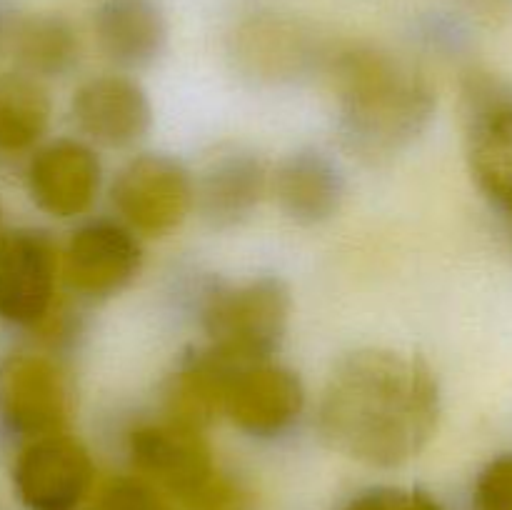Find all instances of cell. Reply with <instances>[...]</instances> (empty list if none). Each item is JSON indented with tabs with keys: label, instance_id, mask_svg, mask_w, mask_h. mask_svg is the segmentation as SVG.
Returning <instances> with one entry per match:
<instances>
[{
	"label": "cell",
	"instance_id": "obj_1",
	"mask_svg": "<svg viewBox=\"0 0 512 510\" xmlns=\"http://www.w3.org/2000/svg\"><path fill=\"white\" fill-rule=\"evenodd\" d=\"M440 415L443 395L428 360L358 348L330 370L315 425L335 453L370 468H400L428 448Z\"/></svg>",
	"mask_w": 512,
	"mask_h": 510
},
{
	"label": "cell",
	"instance_id": "obj_2",
	"mask_svg": "<svg viewBox=\"0 0 512 510\" xmlns=\"http://www.w3.org/2000/svg\"><path fill=\"white\" fill-rule=\"evenodd\" d=\"M328 80L345 138L370 158L410 145L433 120L430 80L375 45L340 50L330 60Z\"/></svg>",
	"mask_w": 512,
	"mask_h": 510
},
{
	"label": "cell",
	"instance_id": "obj_3",
	"mask_svg": "<svg viewBox=\"0 0 512 510\" xmlns=\"http://www.w3.org/2000/svg\"><path fill=\"white\" fill-rule=\"evenodd\" d=\"M135 475L190 510H230L238 500L233 485L220 475L213 448L203 430L170 420L135 425L125 440Z\"/></svg>",
	"mask_w": 512,
	"mask_h": 510
},
{
	"label": "cell",
	"instance_id": "obj_4",
	"mask_svg": "<svg viewBox=\"0 0 512 510\" xmlns=\"http://www.w3.org/2000/svg\"><path fill=\"white\" fill-rule=\"evenodd\" d=\"M290 310V288L275 275L215 285L200 305L205 348L235 365L273 360L288 335Z\"/></svg>",
	"mask_w": 512,
	"mask_h": 510
},
{
	"label": "cell",
	"instance_id": "obj_5",
	"mask_svg": "<svg viewBox=\"0 0 512 510\" xmlns=\"http://www.w3.org/2000/svg\"><path fill=\"white\" fill-rule=\"evenodd\" d=\"M68 370L48 353L18 350L0 360V425L25 443L65 433L73 418Z\"/></svg>",
	"mask_w": 512,
	"mask_h": 510
},
{
	"label": "cell",
	"instance_id": "obj_6",
	"mask_svg": "<svg viewBox=\"0 0 512 510\" xmlns=\"http://www.w3.org/2000/svg\"><path fill=\"white\" fill-rule=\"evenodd\" d=\"M110 203L120 223L135 235L163 238L178 230L195 208V180L178 158L140 153L115 175Z\"/></svg>",
	"mask_w": 512,
	"mask_h": 510
},
{
	"label": "cell",
	"instance_id": "obj_7",
	"mask_svg": "<svg viewBox=\"0 0 512 510\" xmlns=\"http://www.w3.org/2000/svg\"><path fill=\"white\" fill-rule=\"evenodd\" d=\"M465 160L483 198L512 215V85L503 80L465 85Z\"/></svg>",
	"mask_w": 512,
	"mask_h": 510
},
{
	"label": "cell",
	"instance_id": "obj_8",
	"mask_svg": "<svg viewBox=\"0 0 512 510\" xmlns=\"http://www.w3.org/2000/svg\"><path fill=\"white\" fill-rule=\"evenodd\" d=\"M60 248L45 230L0 235V320L38 333L60 300Z\"/></svg>",
	"mask_w": 512,
	"mask_h": 510
},
{
	"label": "cell",
	"instance_id": "obj_9",
	"mask_svg": "<svg viewBox=\"0 0 512 510\" xmlns=\"http://www.w3.org/2000/svg\"><path fill=\"white\" fill-rule=\"evenodd\" d=\"M143 268V245L120 220H88L60 250V283L83 300L123 293Z\"/></svg>",
	"mask_w": 512,
	"mask_h": 510
},
{
	"label": "cell",
	"instance_id": "obj_10",
	"mask_svg": "<svg viewBox=\"0 0 512 510\" xmlns=\"http://www.w3.org/2000/svg\"><path fill=\"white\" fill-rule=\"evenodd\" d=\"M305 403V385L295 370L275 360H258L230 368L223 418L250 438L273 440L298 423Z\"/></svg>",
	"mask_w": 512,
	"mask_h": 510
},
{
	"label": "cell",
	"instance_id": "obj_11",
	"mask_svg": "<svg viewBox=\"0 0 512 510\" xmlns=\"http://www.w3.org/2000/svg\"><path fill=\"white\" fill-rule=\"evenodd\" d=\"M25 188L35 208L55 220L88 213L103 188V163L88 140L55 138L30 153Z\"/></svg>",
	"mask_w": 512,
	"mask_h": 510
},
{
	"label": "cell",
	"instance_id": "obj_12",
	"mask_svg": "<svg viewBox=\"0 0 512 510\" xmlns=\"http://www.w3.org/2000/svg\"><path fill=\"white\" fill-rule=\"evenodd\" d=\"M95 465L75 435L28 440L13 463V485L30 510H73L93 488Z\"/></svg>",
	"mask_w": 512,
	"mask_h": 510
},
{
	"label": "cell",
	"instance_id": "obj_13",
	"mask_svg": "<svg viewBox=\"0 0 512 510\" xmlns=\"http://www.w3.org/2000/svg\"><path fill=\"white\" fill-rule=\"evenodd\" d=\"M70 115L90 145L128 150L148 135L153 105L135 78L105 73L83 80L70 100Z\"/></svg>",
	"mask_w": 512,
	"mask_h": 510
},
{
	"label": "cell",
	"instance_id": "obj_14",
	"mask_svg": "<svg viewBox=\"0 0 512 510\" xmlns=\"http://www.w3.org/2000/svg\"><path fill=\"white\" fill-rule=\"evenodd\" d=\"M270 193L290 220L320 225L338 215L345 198V175L323 150L305 148L275 165Z\"/></svg>",
	"mask_w": 512,
	"mask_h": 510
},
{
	"label": "cell",
	"instance_id": "obj_15",
	"mask_svg": "<svg viewBox=\"0 0 512 510\" xmlns=\"http://www.w3.org/2000/svg\"><path fill=\"white\" fill-rule=\"evenodd\" d=\"M268 193V165L245 150L218 155L195 178V208L213 228H233L248 220Z\"/></svg>",
	"mask_w": 512,
	"mask_h": 510
},
{
	"label": "cell",
	"instance_id": "obj_16",
	"mask_svg": "<svg viewBox=\"0 0 512 510\" xmlns=\"http://www.w3.org/2000/svg\"><path fill=\"white\" fill-rule=\"evenodd\" d=\"M93 30L100 53L120 68H148L168 45V23L155 0H100Z\"/></svg>",
	"mask_w": 512,
	"mask_h": 510
},
{
	"label": "cell",
	"instance_id": "obj_17",
	"mask_svg": "<svg viewBox=\"0 0 512 510\" xmlns=\"http://www.w3.org/2000/svg\"><path fill=\"white\" fill-rule=\"evenodd\" d=\"M3 48L20 73L38 80L68 75L80 58L78 30L58 13H20L13 8L3 30Z\"/></svg>",
	"mask_w": 512,
	"mask_h": 510
},
{
	"label": "cell",
	"instance_id": "obj_18",
	"mask_svg": "<svg viewBox=\"0 0 512 510\" xmlns=\"http://www.w3.org/2000/svg\"><path fill=\"white\" fill-rule=\"evenodd\" d=\"M233 365L210 348L185 355L163 385V418L205 433L223 418L225 380Z\"/></svg>",
	"mask_w": 512,
	"mask_h": 510
},
{
	"label": "cell",
	"instance_id": "obj_19",
	"mask_svg": "<svg viewBox=\"0 0 512 510\" xmlns=\"http://www.w3.org/2000/svg\"><path fill=\"white\" fill-rule=\"evenodd\" d=\"M53 118L43 80L20 70L0 75V158L33 153L43 143Z\"/></svg>",
	"mask_w": 512,
	"mask_h": 510
},
{
	"label": "cell",
	"instance_id": "obj_20",
	"mask_svg": "<svg viewBox=\"0 0 512 510\" xmlns=\"http://www.w3.org/2000/svg\"><path fill=\"white\" fill-rule=\"evenodd\" d=\"M90 510H168V503L160 490L133 473L100 485Z\"/></svg>",
	"mask_w": 512,
	"mask_h": 510
},
{
	"label": "cell",
	"instance_id": "obj_21",
	"mask_svg": "<svg viewBox=\"0 0 512 510\" xmlns=\"http://www.w3.org/2000/svg\"><path fill=\"white\" fill-rule=\"evenodd\" d=\"M475 510H512V453L498 455L478 473L473 488Z\"/></svg>",
	"mask_w": 512,
	"mask_h": 510
},
{
	"label": "cell",
	"instance_id": "obj_22",
	"mask_svg": "<svg viewBox=\"0 0 512 510\" xmlns=\"http://www.w3.org/2000/svg\"><path fill=\"white\" fill-rule=\"evenodd\" d=\"M343 510H445L435 495L420 488H370L355 495Z\"/></svg>",
	"mask_w": 512,
	"mask_h": 510
},
{
	"label": "cell",
	"instance_id": "obj_23",
	"mask_svg": "<svg viewBox=\"0 0 512 510\" xmlns=\"http://www.w3.org/2000/svg\"><path fill=\"white\" fill-rule=\"evenodd\" d=\"M10 13H13L10 5H0V50H3V30H5V23H8Z\"/></svg>",
	"mask_w": 512,
	"mask_h": 510
},
{
	"label": "cell",
	"instance_id": "obj_24",
	"mask_svg": "<svg viewBox=\"0 0 512 510\" xmlns=\"http://www.w3.org/2000/svg\"><path fill=\"white\" fill-rule=\"evenodd\" d=\"M5 233V210H3V205H0V235Z\"/></svg>",
	"mask_w": 512,
	"mask_h": 510
},
{
	"label": "cell",
	"instance_id": "obj_25",
	"mask_svg": "<svg viewBox=\"0 0 512 510\" xmlns=\"http://www.w3.org/2000/svg\"><path fill=\"white\" fill-rule=\"evenodd\" d=\"M510 240H512V238H510Z\"/></svg>",
	"mask_w": 512,
	"mask_h": 510
}]
</instances>
